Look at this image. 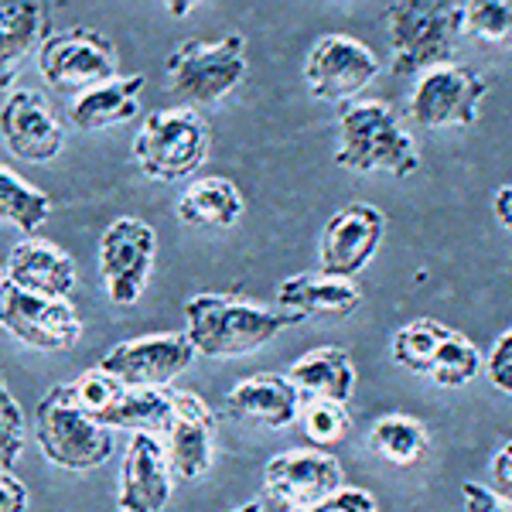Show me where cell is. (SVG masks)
I'll list each match as a JSON object with an SVG mask.
<instances>
[{
    "label": "cell",
    "instance_id": "1",
    "mask_svg": "<svg viewBox=\"0 0 512 512\" xmlns=\"http://www.w3.org/2000/svg\"><path fill=\"white\" fill-rule=\"evenodd\" d=\"M301 321L287 311H267L239 294H195L185 301V335L195 352L209 359L250 355Z\"/></svg>",
    "mask_w": 512,
    "mask_h": 512
},
{
    "label": "cell",
    "instance_id": "2",
    "mask_svg": "<svg viewBox=\"0 0 512 512\" xmlns=\"http://www.w3.org/2000/svg\"><path fill=\"white\" fill-rule=\"evenodd\" d=\"M335 164L345 171H359V175L386 171L393 178H410L420 168V151L390 106L362 99L338 120Z\"/></svg>",
    "mask_w": 512,
    "mask_h": 512
},
{
    "label": "cell",
    "instance_id": "3",
    "mask_svg": "<svg viewBox=\"0 0 512 512\" xmlns=\"http://www.w3.org/2000/svg\"><path fill=\"white\" fill-rule=\"evenodd\" d=\"M386 31L396 76H424L437 65H451L458 38L465 35V4L400 0L386 7Z\"/></svg>",
    "mask_w": 512,
    "mask_h": 512
},
{
    "label": "cell",
    "instance_id": "4",
    "mask_svg": "<svg viewBox=\"0 0 512 512\" xmlns=\"http://www.w3.org/2000/svg\"><path fill=\"white\" fill-rule=\"evenodd\" d=\"M168 89L181 106H216L246 79V38L226 35L219 41H185L164 62Z\"/></svg>",
    "mask_w": 512,
    "mask_h": 512
},
{
    "label": "cell",
    "instance_id": "5",
    "mask_svg": "<svg viewBox=\"0 0 512 512\" xmlns=\"http://www.w3.org/2000/svg\"><path fill=\"white\" fill-rule=\"evenodd\" d=\"M209 158V127L192 106H168L144 120L134 137V161L147 178L178 181Z\"/></svg>",
    "mask_w": 512,
    "mask_h": 512
},
{
    "label": "cell",
    "instance_id": "6",
    "mask_svg": "<svg viewBox=\"0 0 512 512\" xmlns=\"http://www.w3.org/2000/svg\"><path fill=\"white\" fill-rule=\"evenodd\" d=\"M35 434L52 465L69 468V472H93L103 465L113 451V437L106 427H99L93 417H86L76 403V390L55 386L45 400L38 403Z\"/></svg>",
    "mask_w": 512,
    "mask_h": 512
},
{
    "label": "cell",
    "instance_id": "7",
    "mask_svg": "<svg viewBox=\"0 0 512 512\" xmlns=\"http://www.w3.org/2000/svg\"><path fill=\"white\" fill-rule=\"evenodd\" d=\"M38 69L48 89L65 96H82L89 89L113 82L120 72V59L113 41L96 28L59 31L41 45Z\"/></svg>",
    "mask_w": 512,
    "mask_h": 512
},
{
    "label": "cell",
    "instance_id": "8",
    "mask_svg": "<svg viewBox=\"0 0 512 512\" xmlns=\"http://www.w3.org/2000/svg\"><path fill=\"white\" fill-rule=\"evenodd\" d=\"M154 253H158V236L144 219L120 216L106 226L99 239V274L113 304L130 308L140 301L154 270Z\"/></svg>",
    "mask_w": 512,
    "mask_h": 512
},
{
    "label": "cell",
    "instance_id": "9",
    "mask_svg": "<svg viewBox=\"0 0 512 512\" xmlns=\"http://www.w3.org/2000/svg\"><path fill=\"white\" fill-rule=\"evenodd\" d=\"M489 93L485 79L468 65H437L424 72L410 96V120L427 130H465L478 120L482 99Z\"/></svg>",
    "mask_w": 512,
    "mask_h": 512
},
{
    "label": "cell",
    "instance_id": "10",
    "mask_svg": "<svg viewBox=\"0 0 512 512\" xmlns=\"http://www.w3.org/2000/svg\"><path fill=\"white\" fill-rule=\"evenodd\" d=\"M379 76V59L366 41L352 35H321L304 59L311 96L325 103H349L366 93Z\"/></svg>",
    "mask_w": 512,
    "mask_h": 512
},
{
    "label": "cell",
    "instance_id": "11",
    "mask_svg": "<svg viewBox=\"0 0 512 512\" xmlns=\"http://www.w3.org/2000/svg\"><path fill=\"white\" fill-rule=\"evenodd\" d=\"M195 355V345L185 332L140 335L106 352L99 369L117 376L130 390H168L171 379L185 373Z\"/></svg>",
    "mask_w": 512,
    "mask_h": 512
},
{
    "label": "cell",
    "instance_id": "12",
    "mask_svg": "<svg viewBox=\"0 0 512 512\" xmlns=\"http://www.w3.org/2000/svg\"><path fill=\"white\" fill-rule=\"evenodd\" d=\"M164 454L171 475L195 482L216 458V414L192 390H168V424H164Z\"/></svg>",
    "mask_w": 512,
    "mask_h": 512
},
{
    "label": "cell",
    "instance_id": "13",
    "mask_svg": "<svg viewBox=\"0 0 512 512\" xmlns=\"http://www.w3.org/2000/svg\"><path fill=\"white\" fill-rule=\"evenodd\" d=\"M386 236V216L376 205L352 202L345 209H338L332 219L321 229L318 243V260L321 274L355 280V274L369 267V260L379 253Z\"/></svg>",
    "mask_w": 512,
    "mask_h": 512
},
{
    "label": "cell",
    "instance_id": "14",
    "mask_svg": "<svg viewBox=\"0 0 512 512\" xmlns=\"http://www.w3.org/2000/svg\"><path fill=\"white\" fill-rule=\"evenodd\" d=\"M0 328L41 352H65L82 338V318L69 301H48L7 284L0 294Z\"/></svg>",
    "mask_w": 512,
    "mask_h": 512
},
{
    "label": "cell",
    "instance_id": "15",
    "mask_svg": "<svg viewBox=\"0 0 512 512\" xmlns=\"http://www.w3.org/2000/svg\"><path fill=\"white\" fill-rule=\"evenodd\" d=\"M342 482V465L328 451H284L277 458H270L267 468H263L267 495L280 506H291V512L321 506L325 499H332L335 492L345 489Z\"/></svg>",
    "mask_w": 512,
    "mask_h": 512
},
{
    "label": "cell",
    "instance_id": "16",
    "mask_svg": "<svg viewBox=\"0 0 512 512\" xmlns=\"http://www.w3.org/2000/svg\"><path fill=\"white\" fill-rule=\"evenodd\" d=\"M0 140L14 158L28 164H48L59 158L65 130L48 103L31 89H18L0 106Z\"/></svg>",
    "mask_w": 512,
    "mask_h": 512
},
{
    "label": "cell",
    "instance_id": "17",
    "mask_svg": "<svg viewBox=\"0 0 512 512\" xmlns=\"http://www.w3.org/2000/svg\"><path fill=\"white\" fill-rule=\"evenodd\" d=\"M171 499V465L158 434H134L123 454L117 509L164 512Z\"/></svg>",
    "mask_w": 512,
    "mask_h": 512
},
{
    "label": "cell",
    "instance_id": "18",
    "mask_svg": "<svg viewBox=\"0 0 512 512\" xmlns=\"http://www.w3.org/2000/svg\"><path fill=\"white\" fill-rule=\"evenodd\" d=\"M7 284L48 301H69L76 294V263L48 239H21L7 256Z\"/></svg>",
    "mask_w": 512,
    "mask_h": 512
},
{
    "label": "cell",
    "instance_id": "19",
    "mask_svg": "<svg viewBox=\"0 0 512 512\" xmlns=\"http://www.w3.org/2000/svg\"><path fill=\"white\" fill-rule=\"evenodd\" d=\"M301 400L304 396L297 393V386L287 376L256 373V376L239 379L233 390L226 393V414L236 420H246V424L280 431V427L297 420Z\"/></svg>",
    "mask_w": 512,
    "mask_h": 512
},
{
    "label": "cell",
    "instance_id": "20",
    "mask_svg": "<svg viewBox=\"0 0 512 512\" xmlns=\"http://www.w3.org/2000/svg\"><path fill=\"white\" fill-rule=\"evenodd\" d=\"M52 38V7L41 0H0V93Z\"/></svg>",
    "mask_w": 512,
    "mask_h": 512
},
{
    "label": "cell",
    "instance_id": "21",
    "mask_svg": "<svg viewBox=\"0 0 512 512\" xmlns=\"http://www.w3.org/2000/svg\"><path fill=\"white\" fill-rule=\"evenodd\" d=\"M280 311L297 318H349L362 308V291L355 280L328 274H297L277 284Z\"/></svg>",
    "mask_w": 512,
    "mask_h": 512
},
{
    "label": "cell",
    "instance_id": "22",
    "mask_svg": "<svg viewBox=\"0 0 512 512\" xmlns=\"http://www.w3.org/2000/svg\"><path fill=\"white\" fill-rule=\"evenodd\" d=\"M287 379L297 386L301 396H321V400L349 403L355 390V366L352 355L338 345H321V349L304 352L291 366Z\"/></svg>",
    "mask_w": 512,
    "mask_h": 512
},
{
    "label": "cell",
    "instance_id": "23",
    "mask_svg": "<svg viewBox=\"0 0 512 512\" xmlns=\"http://www.w3.org/2000/svg\"><path fill=\"white\" fill-rule=\"evenodd\" d=\"M140 89H144V76H117L113 82H103L76 96V103L69 106V120L79 130H103L134 120L140 110Z\"/></svg>",
    "mask_w": 512,
    "mask_h": 512
},
{
    "label": "cell",
    "instance_id": "24",
    "mask_svg": "<svg viewBox=\"0 0 512 512\" xmlns=\"http://www.w3.org/2000/svg\"><path fill=\"white\" fill-rule=\"evenodd\" d=\"M243 216V192L229 178H198L178 198V219L198 229H229Z\"/></svg>",
    "mask_w": 512,
    "mask_h": 512
},
{
    "label": "cell",
    "instance_id": "25",
    "mask_svg": "<svg viewBox=\"0 0 512 512\" xmlns=\"http://www.w3.org/2000/svg\"><path fill=\"white\" fill-rule=\"evenodd\" d=\"M427 441H431V437H427V427L420 424L417 417H407V414L379 417L373 424V431H369V444H373V451L383 461L400 465V468L417 465L427 451Z\"/></svg>",
    "mask_w": 512,
    "mask_h": 512
},
{
    "label": "cell",
    "instance_id": "26",
    "mask_svg": "<svg viewBox=\"0 0 512 512\" xmlns=\"http://www.w3.org/2000/svg\"><path fill=\"white\" fill-rule=\"evenodd\" d=\"M448 332H451L448 325L431 321V318H420V321H410V325L396 328L393 342H390L393 362L417 376H427L434 366V355L441 349L444 338H448Z\"/></svg>",
    "mask_w": 512,
    "mask_h": 512
},
{
    "label": "cell",
    "instance_id": "27",
    "mask_svg": "<svg viewBox=\"0 0 512 512\" xmlns=\"http://www.w3.org/2000/svg\"><path fill=\"white\" fill-rule=\"evenodd\" d=\"M48 216H52V198L0 164V219L14 222L21 233H38Z\"/></svg>",
    "mask_w": 512,
    "mask_h": 512
},
{
    "label": "cell",
    "instance_id": "28",
    "mask_svg": "<svg viewBox=\"0 0 512 512\" xmlns=\"http://www.w3.org/2000/svg\"><path fill=\"white\" fill-rule=\"evenodd\" d=\"M297 420H301L304 437L315 444V451L338 448V444H342L352 431L349 407L338 403V400H321V396H304Z\"/></svg>",
    "mask_w": 512,
    "mask_h": 512
},
{
    "label": "cell",
    "instance_id": "29",
    "mask_svg": "<svg viewBox=\"0 0 512 512\" xmlns=\"http://www.w3.org/2000/svg\"><path fill=\"white\" fill-rule=\"evenodd\" d=\"M485 362H482V352L475 349V342L461 332H448V338L441 342V349L434 355V366H431V376L437 386H448V390H458V386H468L472 379L482 373Z\"/></svg>",
    "mask_w": 512,
    "mask_h": 512
},
{
    "label": "cell",
    "instance_id": "30",
    "mask_svg": "<svg viewBox=\"0 0 512 512\" xmlns=\"http://www.w3.org/2000/svg\"><path fill=\"white\" fill-rule=\"evenodd\" d=\"M72 390H76V403H79L82 414L93 417L99 427H106V420H110L113 410L120 407L127 386H123L117 376L103 373V369L96 366V369H86V373L72 383Z\"/></svg>",
    "mask_w": 512,
    "mask_h": 512
},
{
    "label": "cell",
    "instance_id": "31",
    "mask_svg": "<svg viewBox=\"0 0 512 512\" xmlns=\"http://www.w3.org/2000/svg\"><path fill=\"white\" fill-rule=\"evenodd\" d=\"M465 35L489 45H512V0H472L465 4Z\"/></svg>",
    "mask_w": 512,
    "mask_h": 512
},
{
    "label": "cell",
    "instance_id": "32",
    "mask_svg": "<svg viewBox=\"0 0 512 512\" xmlns=\"http://www.w3.org/2000/svg\"><path fill=\"white\" fill-rule=\"evenodd\" d=\"M24 451V414L21 403L14 400L7 383L0 379V468L11 472L14 461L21 458Z\"/></svg>",
    "mask_w": 512,
    "mask_h": 512
},
{
    "label": "cell",
    "instance_id": "33",
    "mask_svg": "<svg viewBox=\"0 0 512 512\" xmlns=\"http://www.w3.org/2000/svg\"><path fill=\"white\" fill-rule=\"evenodd\" d=\"M485 379H489L499 393L512 396V328L499 335L495 349L489 352V359H485Z\"/></svg>",
    "mask_w": 512,
    "mask_h": 512
},
{
    "label": "cell",
    "instance_id": "34",
    "mask_svg": "<svg viewBox=\"0 0 512 512\" xmlns=\"http://www.w3.org/2000/svg\"><path fill=\"white\" fill-rule=\"evenodd\" d=\"M461 499H465V512H512L509 495L495 492L489 485H478V482L461 485Z\"/></svg>",
    "mask_w": 512,
    "mask_h": 512
},
{
    "label": "cell",
    "instance_id": "35",
    "mask_svg": "<svg viewBox=\"0 0 512 512\" xmlns=\"http://www.w3.org/2000/svg\"><path fill=\"white\" fill-rule=\"evenodd\" d=\"M297 512H379V506H376V499L366 489H352V485H349V489L335 492L332 499H325L321 506L297 509Z\"/></svg>",
    "mask_w": 512,
    "mask_h": 512
},
{
    "label": "cell",
    "instance_id": "36",
    "mask_svg": "<svg viewBox=\"0 0 512 512\" xmlns=\"http://www.w3.org/2000/svg\"><path fill=\"white\" fill-rule=\"evenodd\" d=\"M0 512H28V489L7 468H0Z\"/></svg>",
    "mask_w": 512,
    "mask_h": 512
},
{
    "label": "cell",
    "instance_id": "37",
    "mask_svg": "<svg viewBox=\"0 0 512 512\" xmlns=\"http://www.w3.org/2000/svg\"><path fill=\"white\" fill-rule=\"evenodd\" d=\"M492 482H495V492L509 495L512 499V441L502 444L492 458Z\"/></svg>",
    "mask_w": 512,
    "mask_h": 512
},
{
    "label": "cell",
    "instance_id": "38",
    "mask_svg": "<svg viewBox=\"0 0 512 512\" xmlns=\"http://www.w3.org/2000/svg\"><path fill=\"white\" fill-rule=\"evenodd\" d=\"M492 212H495V219H499V226L506 229V233H512V185H502L499 192H495Z\"/></svg>",
    "mask_w": 512,
    "mask_h": 512
},
{
    "label": "cell",
    "instance_id": "39",
    "mask_svg": "<svg viewBox=\"0 0 512 512\" xmlns=\"http://www.w3.org/2000/svg\"><path fill=\"white\" fill-rule=\"evenodd\" d=\"M192 7H195V4H188V0H185V4H168V11L175 14V18H181V14H188Z\"/></svg>",
    "mask_w": 512,
    "mask_h": 512
},
{
    "label": "cell",
    "instance_id": "40",
    "mask_svg": "<svg viewBox=\"0 0 512 512\" xmlns=\"http://www.w3.org/2000/svg\"><path fill=\"white\" fill-rule=\"evenodd\" d=\"M229 512H263V506H260V502H246V506H239V509H229Z\"/></svg>",
    "mask_w": 512,
    "mask_h": 512
},
{
    "label": "cell",
    "instance_id": "41",
    "mask_svg": "<svg viewBox=\"0 0 512 512\" xmlns=\"http://www.w3.org/2000/svg\"><path fill=\"white\" fill-rule=\"evenodd\" d=\"M4 287H7V267H0V294H4Z\"/></svg>",
    "mask_w": 512,
    "mask_h": 512
},
{
    "label": "cell",
    "instance_id": "42",
    "mask_svg": "<svg viewBox=\"0 0 512 512\" xmlns=\"http://www.w3.org/2000/svg\"><path fill=\"white\" fill-rule=\"evenodd\" d=\"M113 512H127V509H113Z\"/></svg>",
    "mask_w": 512,
    "mask_h": 512
}]
</instances>
